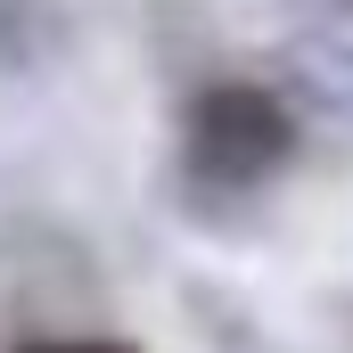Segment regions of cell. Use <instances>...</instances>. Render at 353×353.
<instances>
[{
  "instance_id": "6da1fadb",
  "label": "cell",
  "mask_w": 353,
  "mask_h": 353,
  "mask_svg": "<svg viewBox=\"0 0 353 353\" xmlns=\"http://www.w3.org/2000/svg\"><path fill=\"white\" fill-rule=\"evenodd\" d=\"M296 157V115L263 83H205L181 115V165L197 189H263Z\"/></svg>"
},
{
  "instance_id": "7a4b0ae2",
  "label": "cell",
  "mask_w": 353,
  "mask_h": 353,
  "mask_svg": "<svg viewBox=\"0 0 353 353\" xmlns=\"http://www.w3.org/2000/svg\"><path fill=\"white\" fill-rule=\"evenodd\" d=\"M25 353H132V345H99V337H74V345H25Z\"/></svg>"
}]
</instances>
